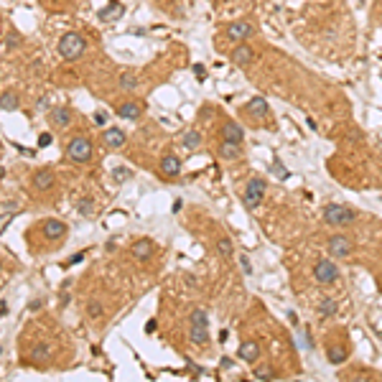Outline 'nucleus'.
Masks as SVG:
<instances>
[{
  "label": "nucleus",
  "instance_id": "f03ea898",
  "mask_svg": "<svg viewBox=\"0 0 382 382\" xmlns=\"http://www.w3.org/2000/svg\"><path fill=\"white\" fill-rule=\"evenodd\" d=\"M324 219L334 227H347L357 219V214L351 212L349 207H342V204H326L324 207Z\"/></svg>",
  "mask_w": 382,
  "mask_h": 382
},
{
  "label": "nucleus",
  "instance_id": "7ed1b4c3",
  "mask_svg": "<svg viewBox=\"0 0 382 382\" xmlns=\"http://www.w3.org/2000/svg\"><path fill=\"white\" fill-rule=\"evenodd\" d=\"M92 143L87 138H71L66 145V158L69 160H77V163H84V160L92 158Z\"/></svg>",
  "mask_w": 382,
  "mask_h": 382
},
{
  "label": "nucleus",
  "instance_id": "393cba45",
  "mask_svg": "<svg viewBox=\"0 0 382 382\" xmlns=\"http://www.w3.org/2000/svg\"><path fill=\"white\" fill-rule=\"evenodd\" d=\"M120 16H123V5H120V3H112V5H107L105 10H99V18H102V21H110V18L115 21V18H120Z\"/></svg>",
  "mask_w": 382,
  "mask_h": 382
},
{
  "label": "nucleus",
  "instance_id": "5701e85b",
  "mask_svg": "<svg viewBox=\"0 0 382 382\" xmlns=\"http://www.w3.org/2000/svg\"><path fill=\"white\" fill-rule=\"evenodd\" d=\"M31 359H33L36 364H43L46 359H51V349H49L46 344H38V347H33V349H31Z\"/></svg>",
  "mask_w": 382,
  "mask_h": 382
},
{
  "label": "nucleus",
  "instance_id": "2eb2a0df",
  "mask_svg": "<svg viewBox=\"0 0 382 382\" xmlns=\"http://www.w3.org/2000/svg\"><path fill=\"white\" fill-rule=\"evenodd\" d=\"M33 186H36L38 191H46V189H51V186H54V173H51L49 168L38 171V173L33 176Z\"/></svg>",
  "mask_w": 382,
  "mask_h": 382
},
{
  "label": "nucleus",
  "instance_id": "39448f33",
  "mask_svg": "<svg viewBox=\"0 0 382 382\" xmlns=\"http://www.w3.org/2000/svg\"><path fill=\"white\" fill-rule=\"evenodd\" d=\"M314 278L321 286H331L334 281H339V268H336L331 260H318L316 268H314Z\"/></svg>",
  "mask_w": 382,
  "mask_h": 382
},
{
  "label": "nucleus",
  "instance_id": "0eeeda50",
  "mask_svg": "<svg viewBox=\"0 0 382 382\" xmlns=\"http://www.w3.org/2000/svg\"><path fill=\"white\" fill-rule=\"evenodd\" d=\"M253 33H255V28H253V23H247V21H237V23H229L227 26V36L232 41H245V38H250Z\"/></svg>",
  "mask_w": 382,
  "mask_h": 382
},
{
  "label": "nucleus",
  "instance_id": "7c9ffc66",
  "mask_svg": "<svg viewBox=\"0 0 382 382\" xmlns=\"http://www.w3.org/2000/svg\"><path fill=\"white\" fill-rule=\"evenodd\" d=\"M255 380H275V372L265 370V367H260V370H255Z\"/></svg>",
  "mask_w": 382,
  "mask_h": 382
},
{
  "label": "nucleus",
  "instance_id": "4468645a",
  "mask_svg": "<svg viewBox=\"0 0 382 382\" xmlns=\"http://www.w3.org/2000/svg\"><path fill=\"white\" fill-rule=\"evenodd\" d=\"M260 357V347H257V342H242L240 344V359H245V362H255Z\"/></svg>",
  "mask_w": 382,
  "mask_h": 382
},
{
  "label": "nucleus",
  "instance_id": "ea45409f",
  "mask_svg": "<svg viewBox=\"0 0 382 382\" xmlns=\"http://www.w3.org/2000/svg\"><path fill=\"white\" fill-rule=\"evenodd\" d=\"M82 257H84V253H77L74 257H71V265H77V262H82Z\"/></svg>",
  "mask_w": 382,
  "mask_h": 382
},
{
  "label": "nucleus",
  "instance_id": "f704fd0d",
  "mask_svg": "<svg viewBox=\"0 0 382 382\" xmlns=\"http://www.w3.org/2000/svg\"><path fill=\"white\" fill-rule=\"evenodd\" d=\"M240 265H242L245 273H253V268H250V260H247V257H240Z\"/></svg>",
  "mask_w": 382,
  "mask_h": 382
},
{
  "label": "nucleus",
  "instance_id": "20e7f679",
  "mask_svg": "<svg viewBox=\"0 0 382 382\" xmlns=\"http://www.w3.org/2000/svg\"><path fill=\"white\" fill-rule=\"evenodd\" d=\"M209 318H207V311H201V308H196L194 314H191V339H194L196 344H204L209 339Z\"/></svg>",
  "mask_w": 382,
  "mask_h": 382
},
{
  "label": "nucleus",
  "instance_id": "2f4dec72",
  "mask_svg": "<svg viewBox=\"0 0 382 382\" xmlns=\"http://www.w3.org/2000/svg\"><path fill=\"white\" fill-rule=\"evenodd\" d=\"M87 314H90V316H92V318H97V316H99V314H102V306H99V303H97V301H92V303H90V306H87Z\"/></svg>",
  "mask_w": 382,
  "mask_h": 382
},
{
  "label": "nucleus",
  "instance_id": "b1692460",
  "mask_svg": "<svg viewBox=\"0 0 382 382\" xmlns=\"http://www.w3.org/2000/svg\"><path fill=\"white\" fill-rule=\"evenodd\" d=\"M0 107H3V112L18 110V97L13 95V92H3V97H0Z\"/></svg>",
  "mask_w": 382,
  "mask_h": 382
},
{
  "label": "nucleus",
  "instance_id": "6ab92c4d",
  "mask_svg": "<svg viewBox=\"0 0 382 382\" xmlns=\"http://www.w3.org/2000/svg\"><path fill=\"white\" fill-rule=\"evenodd\" d=\"M49 115H51V120H54L59 127H64V125L71 123V110H69V107H56V110H51Z\"/></svg>",
  "mask_w": 382,
  "mask_h": 382
},
{
  "label": "nucleus",
  "instance_id": "cd10ccee",
  "mask_svg": "<svg viewBox=\"0 0 382 382\" xmlns=\"http://www.w3.org/2000/svg\"><path fill=\"white\" fill-rule=\"evenodd\" d=\"M77 209H79V214H82V217H92V212H95V204H92V199H90V196H84V199H79Z\"/></svg>",
  "mask_w": 382,
  "mask_h": 382
},
{
  "label": "nucleus",
  "instance_id": "9b49d317",
  "mask_svg": "<svg viewBox=\"0 0 382 382\" xmlns=\"http://www.w3.org/2000/svg\"><path fill=\"white\" fill-rule=\"evenodd\" d=\"M255 59V51L250 49V46H245V43H240V46H234V51H232V62L237 64V66H247L250 62Z\"/></svg>",
  "mask_w": 382,
  "mask_h": 382
},
{
  "label": "nucleus",
  "instance_id": "412c9836",
  "mask_svg": "<svg viewBox=\"0 0 382 382\" xmlns=\"http://www.w3.org/2000/svg\"><path fill=\"white\" fill-rule=\"evenodd\" d=\"M347 357H349V349L347 347H329V351H326V359L331 364H342Z\"/></svg>",
  "mask_w": 382,
  "mask_h": 382
},
{
  "label": "nucleus",
  "instance_id": "c85d7f7f",
  "mask_svg": "<svg viewBox=\"0 0 382 382\" xmlns=\"http://www.w3.org/2000/svg\"><path fill=\"white\" fill-rule=\"evenodd\" d=\"M217 250H219V255H222V257H232V255H234L229 240H219V242H217Z\"/></svg>",
  "mask_w": 382,
  "mask_h": 382
},
{
  "label": "nucleus",
  "instance_id": "dca6fc26",
  "mask_svg": "<svg viewBox=\"0 0 382 382\" xmlns=\"http://www.w3.org/2000/svg\"><path fill=\"white\" fill-rule=\"evenodd\" d=\"M117 115L125 117V120H135V117H140V105L138 102H123V105L117 107Z\"/></svg>",
  "mask_w": 382,
  "mask_h": 382
},
{
  "label": "nucleus",
  "instance_id": "e433bc0d",
  "mask_svg": "<svg viewBox=\"0 0 382 382\" xmlns=\"http://www.w3.org/2000/svg\"><path fill=\"white\" fill-rule=\"evenodd\" d=\"M49 143H51V135H41V138H38V145H41V148H46Z\"/></svg>",
  "mask_w": 382,
  "mask_h": 382
},
{
  "label": "nucleus",
  "instance_id": "72a5a7b5",
  "mask_svg": "<svg viewBox=\"0 0 382 382\" xmlns=\"http://www.w3.org/2000/svg\"><path fill=\"white\" fill-rule=\"evenodd\" d=\"M18 46V36H5V49H13Z\"/></svg>",
  "mask_w": 382,
  "mask_h": 382
},
{
  "label": "nucleus",
  "instance_id": "bb28decb",
  "mask_svg": "<svg viewBox=\"0 0 382 382\" xmlns=\"http://www.w3.org/2000/svg\"><path fill=\"white\" fill-rule=\"evenodd\" d=\"M120 87H123L125 92H133L135 87H138V79L130 74V71H125V74H120Z\"/></svg>",
  "mask_w": 382,
  "mask_h": 382
},
{
  "label": "nucleus",
  "instance_id": "c756f323",
  "mask_svg": "<svg viewBox=\"0 0 382 382\" xmlns=\"http://www.w3.org/2000/svg\"><path fill=\"white\" fill-rule=\"evenodd\" d=\"M112 176H115V181H117V184H123V181L130 179V171L123 168V166H117V168H112Z\"/></svg>",
  "mask_w": 382,
  "mask_h": 382
},
{
  "label": "nucleus",
  "instance_id": "58836bf2",
  "mask_svg": "<svg viewBox=\"0 0 382 382\" xmlns=\"http://www.w3.org/2000/svg\"><path fill=\"white\" fill-rule=\"evenodd\" d=\"M156 326H158V324H156V321H148V324H145V331H148V334H151V331H156Z\"/></svg>",
  "mask_w": 382,
  "mask_h": 382
},
{
  "label": "nucleus",
  "instance_id": "9d476101",
  "mask_svg": "<svg viewBox=\"0 0 382 382\" xmlns=\"http://www.w3.org/2000/svg\"><path fill=\"white\" fill-rule=\"evenodd\" d=\"M153 253H156V245H153L151 240L140 237L138 242H133V255H135L138 260H151Z\"/></svg>",
  "mask_w": 382,
  "mask_h": 382
},
{
  "label": "nucleus",
  "instance_id": "ddd939ff",
  "mask_svg": "<svg viewBox=\"0 0 382 382\" xmlns=\"http://www.w3.org/2000/svg\"><path fill=\"white\" fill-rule=\"evenodd\" d=\"M222 138L229 143H242V127L237 123H224L222 125Z\"/></svg>",
  "mask_w": 382,
  "mask_h": 382
},
{
  "label": "nucleus",
  "instance_id": "a878e982",
  "mask_svg": "<svg viewBox=\"0 0 382 382\" xmlns=\"http://www.w3.org/2000/svg\"><path fill=\"white\" fill-rule=\"evenodd\" d=\"M184 145L189 151H196L201 145V135L196 133V130H189V133H184Z\"/></svg>",
  "mask_w": 382,
  "mask_h": 382
},
{
  "label": "nucleus",
  "instance_id": "c9c22d12",
  "mask_svg": "<svg viewBox=\"0 0 382 382\" xmlns=\"http://www.w3.org/2000/svg\"><path fill=\"white\" fill-rule=\"evenodd\" d=\"M105 120H107L105 112H97V115H95V123H97V125H105Z\"/></svg>",
  "mask_w": 382,
  "mask_h": 382
},
{
  "label": "nucleus",
  "instance_id": "a19ab883",
  "mask_svg": "<svg viewBox=\"0 0 382 382\" xmlns=\"http://www.w3.org/2000/svg\"><path fill=\"white\" fill-rule=\"evenodd\" d=\"M194 71L199 74V79H204V66H201V64H196V66H194Z\"/></svg>",
  "mask_w": 382,
  "mask_h": 382
},
{
  "label": "nucleus",
  "instance_id": "f8f14e48",
  "mask_svg": "<svg viewBox=\"0 0 382 382\" xmlns=\"http://www.w3.org/2000/svg\"><path fill=\"white\" fill-rule=\"evenodd\" d=\"M43 234L62 240V237H66V224L59 222V219H46V222H43Z\"/></svg>",
  "mask_w": 382,
  "mask_h": 382
},
{
  "label": "nucleus",
  "instance_id": "aec40b11",
  "mask_svg": "<svg viewBox=\"0 0 382 382\" xmlns=\"http://www.w3.org/2000/svg\"><path fill=\"white\" fill-rule=\"evenodd\" d=\"M219 156H222V158H227V160L240 158V156H242V151H240V143H229V140H224V143H222V148H219Z\"/></svg>",
  "mask_w": 382,
  "mask_h": 382
},
{
  "label": "nucleus",
  "instance_id": "4be33fe9",
  "mask_svg": "<svg viewBox=\"0 0 382 382\" xmlns=\"http://www.w3.org/2000/svg\"><path fill=\"white\" fill-rule=\"evenodd\" d=\"M247 110L253 112V115H268L270 112V107H268V102L262 99V97H253L247 102Z\"/></svg>",
  "mask_w": 382,
  "mask_h": 382
},
{
  "label": "nucleus",
  "instance_id": "f3484780",
  "mask_svg": "<svg viewBox=\"0 0 382 382\" xmlns=\"http://www.w3.org/2000/svg\"><path fill=\"white\" fill-rule=\"evenodd\" d=\"M105 143L110 145V148H120V145L125 143V133L120 127H110V130H105Z\"/></svg>",
  "mask_w": 382,
  "mask_h": 382
},
{
  "label": "nucleus",
  "instance_id": "a211bd4d",
  "mask_svg": "<svg viewBox=\"0 0 382 382\" xmlns=\"http://www.w3.org/2000/svg\"><path fill=\"white\" fill-rule=\"evenodd\" d=\"M336 311H339V303H336V298H321V303H318V314L324 316V318H329V316H336Z\"/></svg>",
  "mask_w": 382,
  "mask_h": 382
},
{
  "label": "nucleus",
  "instance_id": "423d86ee",
  "mask_svg": "<svg viewBox=\"0 0 382 382\" xmlns=\"http://www.w3.org/2000/svg\"><path fill=\"white\" fill-rule=\"evenodd\" d=\"M262 194H265V181H262V179H250L247 189H245V207L255 209L257 204L262 201Z\"/></svg>",
  "mask_w": 382,
  "mask_h": 382
},
{
  "label": "nucleus",
  "instance_id": "4c0bfd02",
  "mask_svg": "<svg viewBox=\"0 0 382 382\" xmlns=\"http://www.w3.org/2000/svg\"><path fill=\"white\" fill-rule=\"evenodd\" d=\"M0 314L8 316V303H5V298H0Z\"/></svg>",
  "mask_w": 382,
  "mask_h": 382
},
{
  "label": "nucleus",
  "instance_id": "473e14b6",
  "mask_svg": "<svg viewBox=\"0 0 382 382\" xmlns=\"http://www.w3.org/2000/svg\"><path fill=\"white\" fill-rule=\"evenodd\" d=\"M273 173H278V179H288V171L283 168L281 160H275V163H273Z\"/></svg>",
  "mask_w": 382,
  "mask_h": 382
},
{
  "label": "nucleus",
  "instance_id": "6e6552de",
  "mask_svg": "<svg viewBox=\"0 0 382 382\" xmlns=\"http://www.w3.org/2000/svg\"><path fill=\"white\" fill-rule=\"evenodd\" d=\"M351 253V242L344 237V234H334L329 240V255L331 257H347Z\"/></svg>",
  "mask_w": 382,
  "mask_h": 382
},
{
  "label": "nucleus",
  "instance_id": "f257e3e1",
  "mask_svg": "<svg viewBox=\"0 0 382 382\" xmlns=\"http://www.w3.org/2000/svg\"><path fill=\"white\" fill-rule=\"evenodd\" d=\"M87 49V41L79 33H64L59 38V54L64 59H79Z\"/></svg>",
  "mask_w": 382,
  "mask_h": 382
},
{
  "label": "nucleus",
  "instance_id": "1a4fd4ad",
  "mask_svg": "<svg viewBox=\"0 0 382 382\" xmlns=\"http://www.w3.org/2000/svg\"><path fill=\"white\" fill-rule=\"evenodd\" d=\"M179 171H181V158H179V156L168 153V156L160 158V173H163L166 179H173V176H179Z\"/></svg>",
  "mask_w": 382,
  "mask_h": 382
}]
</instances>
